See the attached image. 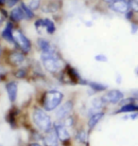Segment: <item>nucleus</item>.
I'll use <instances>...</instances> for the list:
<instances>
[{"label": "nucleus", "mask_w": 138, "mask_h": 146, "mask_svg": "<svg viewBox=\"0 0 138 146\" xmlns=\"http://www.w3.org/2000/svg\"><path fill=\"white\" fill-rule=\"evenodd\" d=\"M64 97L63 92L59 89H45L39 96L40 106L46 112H52L63 104Z\"/></svg>", "instance_id": "2"}, {"label": "nucleus", "mask_w": 138, "mask_h": 146, "mask_svg": "<svg viewBox=\"0 0 138 146\" xmlns=\"http://www.w3.org/2000/svg\"><path fill=\"white\" fill-rule=\"evenodd\" d=\"M16 25L11 22L10 20L6 21L2 27L1 35H0V40L5 44L7 46L10 48H14V38L13 33L15 30Z\"/></svg>", "instance_id": "10"}, {"label": "nucleus", "mask_w": 138, "mask_h": 146, "mask_svg": "<svg viewBox=\"0 0 138 146\" xmlns=\"http://www.w3.org/2000/svg\"><path fill=\"white\" fill-rule=\"evenodd\" d=\"M1 62L10 69H13L20 66H28L30 63V60L28 55L25 54L18 48L7 46Z\"/></svg>", "instance_id": "3"}, {"label": "nucleus", "mask_w": 138, "mask_h": 146, "mask_svg": "<svg viewBox=\"0 0 138 146\" xmlns=\"http://www.w3.org/2000/svg\"><path fill=\"white\" fill-rule=\"evenodd\" d=\"M32 24L39 36H52L57 33V23L52 17L38 15Z\"/></svg>", "instance_id": "6"}, {"label": "nucleus", "mask_w": 138, "mask_h": 146, "mask_svg": "<svg viewBox=\"0 0 138 146\" xmlns=\"http://www.w3.org/2000/svg\"><path fill=\"white\" fill-rule=\"evenodd\" d=\"M86 87H88V90H90V91L92 92V94H96V93L105 92V91H107V90H108L107 84H104L99 83V82H96V81L88 80Z\"/></svg>", "instance_id": "20"}, {"label": "nucleus", "mask_w": 138, "mask_h": 146, "mask_svg": "<svg viewBox=\"0 0 138 146\" xmlns=\"http://www.w3.org/2000/svg\"><path fill=\"white\" fill-rule=\"evenodd\" d=\"M53 128L61 143L64 146H67V143L71 141V135H70L68 131V128L64 126L61 121H56L55 122H53Z\"/></svg>", "instance_id": "14"}, {"label": "nucleus", "mask_w": 138, "mask_h": 146, "mask_svg": "<svg viewBox=\"0 0 138 146\" xmlns=\"http://www.w3.org/2000/svg\"><path fill=\"white\" fill-rule=\"evenodd\" d=\"M108 11L114 13L120 14L124 16L129 11L131 10V1L130 0H123V1H116L107 5L106 7Z\"/></svg>", "instance_id": "15"}, {"label": "nucleus", "mask_w": 138, "mask_h": 146, "mask_svg": "<svg viewBox=\"0 0 138 146\" xmlns=\"http://www.w3.org/2000/svg\"><path fill=\"white\" fill-rule=\"evenodd\" d=\"M43 143L45 146H60V141H59V138L54 128L44 134Z\"/></svg>", "instance_id": "18"}, {"label": "nucleus", "mask_w": 138, "mask_h": 146, "mask_svg": "<svg viewBox=\"0 0 138 146\" xmlns=\"http://www.w3.org/2000/svg\"><path fill=\"white\" fill-rule=\"evenodd\" d=\"M10 76H11L14 80H17V81H28L29 76H30L29 64L28 66H20V68L11 69Z\"/></svg>", "instance_id": "17"}, {"label": "nucleus", "mask_w": 138, "mask_h": 146, "mask_svg": "<svg viewBox=\"0 0 138 146\" xmlns=\"http://www.w3.org/2000/svg\"><path fill=\"white\" fill-rule=\"evenodd\" d=\"M137 22H138V17H137Z\"/></svg>", "instance_id": "36"}, {"label": "nucleus", "mask_w": 138, "mask_h": 146, "mask_svg": "<svg viewBox=\"0 0 138 146\" xmlns=\"http://www.w3.org/2000/svg\"><path fill=\"white\" fill-rule=\"evenodd\" d=\"M28 146H45V145L40 144L39 142H29V143L28 144Z\"/></svg>", "instance_id": "32"}, {"label": "nucleus", "mask_w": 138, "mask_h": 146, "mask_svg": "<svg viewBox=\"0 0 138 146\" xmlns=\"http://www.w3.org/2000/svg\"><path fill=\"white\" fill-rule=\"evenodd\" d=\"M2 27H3V25H2V24H0V35H1V31H2Z\"/></svg>", "instance_id": "35"}, {"label": "nucleus", "mask_w": 138, "mask_h": 146, "mask_svg": "<svg viewBox=\"0 0 138 146\" xmlns=\"http://www.w3.org/2000/svg\"><path fill=\"white\" fill-rule=\"evenodd\" d=\"M5 84V90L7 93L8 99L11 104H16L18 100V94H19V81L11 79L7 81Z\"/></svg>", "instance_id": "12"}, {"label": "nucleus", "mask_w": 138, "mask_h": 146, "mask_svg": "<svg viewBox=\"0 0 138 146\" xmlns=\"http://www.w3.org/2000/svg\"><path fill=\"white\" fill-rule=\"evenodd\" d=\"M19 6L21 7L23 13H24V14H25L26 21L27 22H33L34 20L38 17V13L32 11L31 9L26 4V2L24 1V0H22V1L19 3Z\"/></svg>", "instance_id": "21"}, {"label": "nucleus", "mask_w": 138, "mask_h": 146, "mask_svg": "<svg viewBox=\"0 0 138 146\" xmlns=\"http://www.w3.org/2000/svg\"><path fill=\"white\" fill-rule=\"evenodd\" d=\"M138 112V104H129L126 106H120V108L116 112V114H121V113H134Z\"/></svg>", "instance_id": "22"}, {"label": "nucleus", "mask_w": 138, "mask_h": 146, "mask_svg": "<svg viewBox=\"0 0 138 146\" xmlns=\"http://www.w3.org/2000/svg\"><path fill=\"white\" fill-rule=\"evenodd\" d=\"M87 134L88 133H86V131L83 127H81L76 132V139L80 142H81V143H84V142L87 141Z\"/></svg>", "instance_id": "24"}, {"label": "nucleus", "mask_w": 138, "mask_h": 146, "mask_svg": "<svg viewBox=\"0 0 138 146\" xmlns=\"http://www.w3.org/2000/svg\"><path fill=\"white\" fill-rule=\"evenodd\" d=\"M6 2L7 0H0V7H6Z\"/></svg>", "instance_id": "33"}, {"label": "nucleus", "mask_w": 138, "mask_h": 146, "mask_svg": "<svg viewBox=\"0 0 138 146\" xmlns=\"http://www.w3.org/2000/svg\"><path fill=\"white\" fill-rule=\"evenodd\" d=\"M34 48H36L38 53H51L60 50L53 42H51L46 36H38L34 42Z\"/></svg>", "instance_id": "9"}, {"label": "nucleus", "mask_w": 138, "mask_h": 146, "mask_svg": "<svg viewBox=\"0 0 138 146\" xmlns=\"http://www.w3.org/2000/svg\"><path fill=\"white\" fill-rule=\"evenodd\" d=\"M75 103L72 99H69L63 104H61L55 111L56 121H63L68 116H70L74 111Z\"/></svg>", "instance_id": "11"}, {"label": "nucleus", "mask_w": 138, "mask_h": 146, "mask_svg": "<svg viewBox=\"0 0 138 146\" xmlns=\"http://www.w3.org/2000/svg\"><path fill=\"white\" fill-rule=\"evenodd\" d=\"M14 48L24 52L25 54L30 55L34 49V43L22 29V26H16L13 33Z\"/></svg>", "instance_id": "7"}, {"label": "nucleus", "mask_w": 138, "mask_h": 146, "mask_svg": "<svg viewBox=\"0 0 138 146\" xmlns=\"http://www.w3.org/2000/svg\"><path fill=\"white\" fill-rule=\"evenodd\" d=\"M105 115L104 111H100V112L95 113L94 115L88 118L87 121V128H88V134H90L92 131L95 129V127L99 123V121L103 119V117Z\"/></svg>", "instance_id": "19"}, {"label": "nucleus", "mask_w": 138, "mask_h": 146, "mask_svg": "<svg viewBox=\"0 0 138 146\" xmlns=\"http://www.w3.org/2000/svg\"><path fill=\"white\" fill-rule=\"evenodd\" d=\"M121 81H122V77H121V75L120 74H118V73H117L116 74V82L117 84H121Z\"/></svg>", "instance_id": "31"}, {"label": "nucleus", "mask_w": 138, "mask_h": 146, "mask_svg": "<svg viewBox=\"0 0 138 146\" xmlns=\"http://www.w3.org/2000/svg\"><path fill=\"white\" fill-rule=\"evenodd\" d=\"M31 119L35 128L42 134L48 132L53 128L51 117L41 106H34L31 113Z\"/></svg>", "instance_id": "5"}, {"label": "nucleus", "mask_w": 138, "mask_h": 146, "mask_svg": "<svg viewBox=\"0 0 138 146\" xmlns=\"http://www.w3.org/2000/svg\"><path fill=\"white\" fill-rule=\"evenodd\" d=\"M138 31V22H131V34H136Z\"/></svg>", "instance_id": "27"}, {"label": "nucleus", "mask_w": 138, "mask_h": 146, "mask_svg": "<svg viewBox=\"0 0 138 146\" xmlns=\"http://www.w3.org/2000/svg\"><path fill=\"white\" fill-rule=\"evenodd\" d=\"M39 61L44 70L54 78L57 77L68 64L63 57L61 50L51 53H39Z\"/></svg>", "instance_id": "1"}, {"label": "nucleus", "mask_w": 138, "mask_h": 146, "mask_svg": "<svg viewBox=\"0 0 138 146\" xmlns=\"http://www.w3.org/2000/svg\"><path fill=\"white\" fill-rule=\"evenodd\" d=\"M96 62H98V63H107L108 62V57L107 55H105L103 53H98V54H96L95 57H94Z\"/></svg>", "instance_id": "26"}, {"label": "nucleus", "mask_w": 138, "mask_h": 146, "mask_svg": "<svg viewBox=\"0 0 138 146\" xmlns=\"http://www.w3.org/2000/svg\"><path fill=\"white\" fill-rule=\"evenodd\" d=\"M116 1H123V0H98V2H100L102 5H104L106 7L107 5L111 4L113 2H116Z\"/></svg>", "instance_id": "30"}, {"label": "nucleus", "mask_w": 138, "mask_h": 146, "mask_svg": "<svg viewBox=\"0 0 138 146\" xmlns=\"http://www.w3.org/2000/svg\"><path fill=\"white\" fill-rule=\"evenodd\" d=\"M124 97L125 95L121 90L114 88L105 91L104 94L101 96V99L103 103L107 106V104H118L119 102Z\"/></svg>", "instance_id": "13"}, {"label": "nucleus", "mask_w": 138, "mask_h": 146, "mask_svg": "<svg viewBox=\"0 0 138 146\" xmlns=\"http://www.w3.org/2000/svg\"><path fill=\"white\" fill-rule=\"evenodd\" d=\"M56 79L59 83L67 84V86H87L88 83V80L84 79L77 70V68L72 66L70 64H67L63 70L56 77Z\"/></svg>", "instance_id": "4"}, {"label": "nucleus", "mask_w": 138, "mask_h": 146, "mask_svg": "<svg viewBox=\"0 0 138 146\" xmlns=\"http://www.w3.org/2000/svg\"><path fill=\"white\" fill-rule=\"evenodd\" d=\"M138 100L137 97H134V96H130V97H124L122 99L121 101L119 102V106H126V104H133V103H136Z\"/></svg>", "instance_id": "25"}, {"label": "nucleus", "mask_w": 138, "mask_h": 146, "mask_svg": "<svg viewBox=\"0 0 138 146\" xmlns=\"http://www.w3.org/2000/svg\"><path fill=\"white\" fill-rule=\"evenodd\" d=\"M134 72H135V74L138 76V66H137V68H136L135 69H134Z\"/></svg>", "instance_id": "34"}, {"label": "nucleus", "mask_w": 138, "mask_h": 146, "mask_svg": "<svg viewBox=\"0 0 138 146\" xmlns=\"http://www.w3.org/2000/svg\"><path fill=\"white\" fill-rule=\"evenodd\" d=\"M63 0H43L39 13L43 16L45 15L52 17L56 21V19H61V16L63 11Z\"/></svg>", "instance_id": "8"}, {"label": "nucleus", "mask_w": 138, "mask_h": 146, "mask_svg": "<svg viewBox=\"0 0 138 146\" xmlns=\"http://www.w3.org/2000/svg\"><path fill=\"white\" fill-rule=\"evenodd\" d=\"M24 1L32 11L37 13H39L41 6H42V3H43V0H24Z\"/></svg>", "instance_id": "23"}, {"label": "nucleus", "mask_w": 138, "mask_h": 146, "mask_svg": "<svg viewBox=\"0 0 138 146\" xmlns=\"http://www.w3.org/2000/svg\"><path fill=\"white\" fill-rule=\"evenodd\" d=\"M6 48H7V46H6L5 44L3 43L1 40H0V62H1V61H2L3 56H4V53H5V50H6Z\"/></svg>", "instance_id": "28"}, {"label": "nucleus", "mask_w": 138, "mask_h": 146, "mask_svg": "<svg viewBox=\"0 0 138 146\" xmlns=\"http://www.w3.org/2000/svg\"><path fill=\"white\" fill-rule=\"evenodd\" d=\"M10 71H11V69L9 68L8 66H6L2 62H0V75L5 74V73H10Z\"/></svg>", "instance_id": "29"}, {"label": "nucleus", "mask_w": 138, "mask_h": 146, "mask_svg": "<svg viewBox=\"0 0 138 146\" xmlns=\"http://www.w3.org/2000/svg\"><path fill=\"white\" fill-rule=\"evenodd\" d=\"M9 20L11 22H13V24H15L16 26H22L23 23L27 22L26 21L25 14L19 5L9 10Z\"/></svg>", "instance_id": "16"}]
</instances>
